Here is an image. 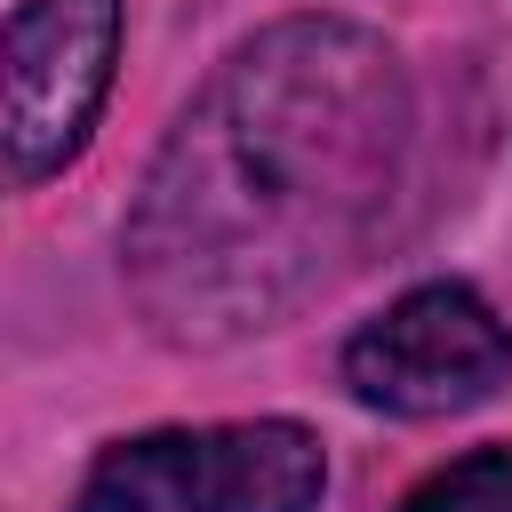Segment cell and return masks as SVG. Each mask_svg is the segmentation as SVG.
I'll list each match as a JSON object with an SVG mask.
<instances>
[{
	"instance_id": "2",
	"label": "cell",
	"mask_w": 512,
	"mask_h": 512,
	"mask_svg": "<svg viewBox=\"0 0 512 512\" xmlns=\"http://www.w3.org/2000/svg\"><path fill=\"white\" fill-rule=\"evenodd\" d=\"M328 456L296 416L256 424H168L112 440L72 512H320Z\"/></svg>"
},
{
	"instance_id": "1",
	"label": "cell",
	"mask_w": 512,
	"mask_h": 512,
	"mask_svg": "<svg viewBox=\"0 0 512 512\" xmlns=\"http://www.w3.org/2000/svg\"><path fill=\"white\" fill-rule=\"evenodd\" d=\"M408 72L352 16H280L248 32L152 152L120 280L152 336L184 352L248 344L328 296L400 192Z\"/></svg>"
},
{
	"instance_id": "4",
	"label": "cell",
	"mask_w": 512,
	"mask_h": 512,
	"mask_svg": "<svg viewBox=\"0 0 512 512\" xmlns=\"http://www.w3.org/2000/svg\"><path fill=\"white\" fill-rule=\"evenodd\" d=\"M120 64V0H24L0 64V152L8 184L32 192L80 160Z\"/></svg>"
},
{
	"instance_id": "5",
	"label": "cell",
	"mask_w": 512,
	"mask_h": 512,
	"mask_svg": "<svg viewBox=\"0 0 512 512\" xmlns=\"http://www.w3.org/2000/svg\"><path fill=\"white\" fill-rule=\"evenodd\" d=\"M400 512H512V448H472L440 464L432 480H416Z\"/></svg>"
},
{
	"instance_id": "3",
	"label": "cell",
	"mask_w": 512,
	"mask_h": 512,
	"mask_svg": "<svg viewBox=\"0 0 512 512\" xmlns=\"http://www.w3.org/2000/svg\"><path fill=\"white\" fill-rule=\"evenodd\" d=\"M344 384L384 416H464L512 384V328L480 288L424 280L344 344Z\"/></svg>"
}]
</instances>
